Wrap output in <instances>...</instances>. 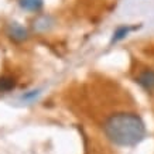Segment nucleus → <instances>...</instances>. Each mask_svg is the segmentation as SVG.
I'll return each instance as SVG.
<instances>
[{
    "instance_id": "nucleus-1",
    "label": "nucleus",
    "mask_w": 154,
    "mask_h": 154,
    "mask_svg": "<svg viewBox=\"0 0 154 154\" xmlns=\"http://www.w3.org/2000/svg\"><path fill=\"white\" fill-rule=\"evenodd\" d=\"M103 129L109 140L122 147L136 146L146 134L144 123L136 113H116L105 122Z\"/></svg>"
},
{
    "instance_id": "nucleus-2",
    "label": "nucleus",
    "mask_w": 154,
    "mask_h": 154,
    "mask_svg": "<svg viewBox=\"0 0 154 154\" xmlns=\"http://www.w3.org/2000/svg\"><path fill=\"white\" fill-rule=\"evenodd\" d=\"M137 84L146 91H153L154 89V71L153 69H146L143 71L139 76H137Z\"/></svg>"
},
{
    "instance_id": "nucleus-3",
    "label": "nucleus",
    "mask_w": 154,
    "mask_h": 154,
    "mask_svg": "<svg viewBox=\"0 0 154 154\" xmlns=\"http://www.w3.org/2000/svg\"><path fill=\"white\" fill-rule=\"evenodd\" d=\"M9 35L16 41H23L27 37V30L19 23H11L9 26Z\"/></svg>"
},
{
    "instance_id": "nucleus-4",
    "label": "nucleus",
    "mask_w": 154,
    "mask_h": 154,
    "mask_svg": "<svg viewBox=\"0 0 154 154\" xmlns=\"http://www.w3.org/2000/svg\"><path fill=\"white\" fill-rule=\"evenodd\" d=\"M19 5L27 11H38L44 5V0H19Z\"/></svg>"
},
{
    "instance_id": "nucleus-5",
    "label": "nucleus",
    "mask_w": 154,
    "mask_h": 154,
    "mask_svg": "<svg viewBox=\"0 0 154 154\" xmlns=\"http://www.w3.org/2000/svg\"><path fill=\"white\" fill-rule=\"evenodd\" d=\"M131 31V27L129 26H120V27L116 28V31L113 33V37H112V42H117L123 40V38L127 37V34Z\"/></svg>"
},
{
    "instance_id": "nucleus-6",
    "label": "nucleus",
    "mask_w": 154,
    "mask_h": 154,
    "mask_svg": "<svg viewBox=\"0 0 154 154\" xmlns=\"http://www.w3.org/2000/svg\"><path fill=\"white\" fill-rule=\"evenodd\" d=\"M14 82L13 78H10V76H2L0 78V92H7L10 89L14 88Z\"/></svg>"
},
{
    "instance_id": "nucleus-7",
    "label": "nucleus",
    "mask_w": 154,
    "mask_h": 154,
    "mask_svg": "<svg viewBox=\"0 0 154 154\" xmlns=\"http://www.w3.org/2000/svg\"><path fill=\"white\" fill-rule=\"evenodd\" d=\"M40 95V91H31V92H28V94L23 95L21 96V99L23 100H33V99H35Z\"/></svg>"
}]
</instances>
